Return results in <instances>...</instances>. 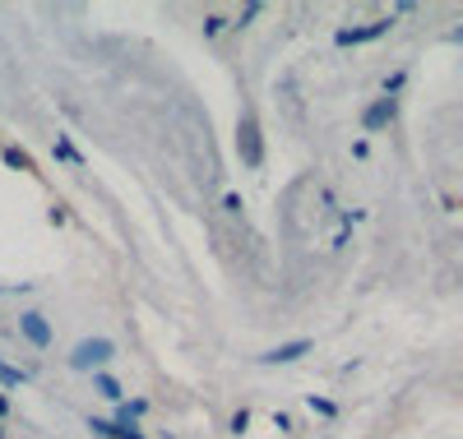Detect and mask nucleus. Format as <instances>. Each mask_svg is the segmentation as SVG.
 Instances as JSON below:
<instances>
[{"instance_id": "1", "label": "nucleus", "mask_w": 463, "mask_h": 439, "mask_svg": "<svg viewBox=\"0 0 463 439\" xmlns=\"http://www.w3.org/2000/svg\"><path fill=\"white\" fill-rule=\"evenodd\" d=\"M111 356H116V347H111L107 338H93V342H80V347H74V356H70V361L80 366V370H93V366L111 361Z\"/></svg>"}, {"instance_id": "4", "label": "nucleus", "mask_w": 463, "mask_h": 439, "mask_svg": "<svg viewBox=\"0 0 463 439\" xmlns=\"http://www.w3.org/2000/svg\"><path fill=\"white\" fill-rule=\"evenodd\" d=\"M384 28H390V19H384V23H371V28H357V33H347V28H343V33H338V42H366V37H380Z\"/></svg>"}, {"instance_id": "3", "label": "nucleus", "mask_w": 463, "mask_h": 439, "mask_svg": "<svg viewBox=\"0 0 463 439\" xmlns=\"http://www.w3.org/2000/svg\"><path fill=\"white\" fill-rule=\"evenodd\" d=\"M306 351H311V342H306V338H301V342H288V347H274V351H269V356H264V361H269V366H288V361H297V356H306Z\"/></svg>"}, {"instance_id": "7", "label": "nucleus", "mask_w": 463, "mask_h": 439, "mask_svg": "<svg viewBox=\"0 0 463 439\" xmlns=\"http://www.w3.org/2000/svg\"><path fill=\"white\" fill-rule=\"evenodd\" d=\"M0 379H5V384H24V375H19V370H10V366H0Z\"/></svg>"}, {"instance_id": "5", "label": "nucleus", "mask_w": 463, "mask_h": 439, "mask_svg": "<svg viewBox=\"0 0 463 439\" xmlns=\"http://www.w3.org/2000/svg\"><path fill=\"white\" fill-rule=\"evenodd\" d=\"M93 388H98L102 397H111V403H121V397H126V393H121V384H116L111 375H98V379H93Z\"/></svg>"}, {"instance_id": "6", "label": "nucleus", "mask_w": 463, "mask_h": 439, "mask_svg": "<svg viewBox=\"0 0 463 439\" xmlns=\"http://www.w3.org/2000/svg\"><path fill=\"white\" fill-rule=\"evenodd\" d=\"M384 116H394V102H390V98H384V102H380V107H371V116H366V126H371V130H375V126H380V121H384Z\"/></svg>"}, {"instance_id": "2", "label": "nucleus", "mask_w": 463, "mask_h": 439, "mask_svg": "<svg viewBox=\"0 0 463 439\" xmlns=\"http://www.w3.org/2000/svg\"><path fill=\"white\" fill-rule=\"evenodd\" d=\"M19 329H24L28 342H37V347H47V342H52V329H47V319H43V314H24V319H19Z\"/></svg>"}]
</instances>
